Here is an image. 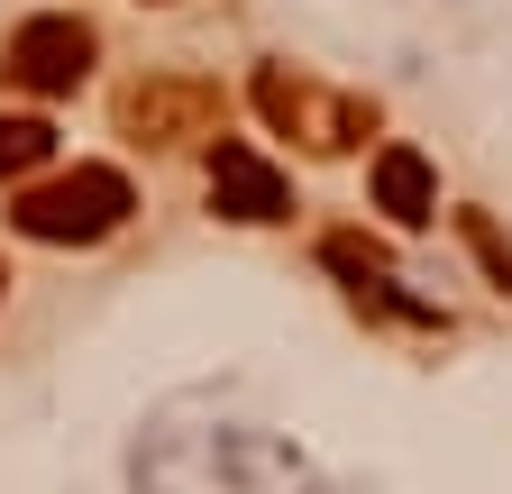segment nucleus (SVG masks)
I'll return each mask as SVG.
<instances>
[{"mask_svg":"<svg viewBox=\"0 0 512 494\" xmlns=\"http://www.w3.org/2000/svg\"><path fill=\"white\" fill-rule=\"evenodd\" d=\"M46 156H55V129H46V119H28V110H19V119H0V183L37 174Z\"/></svg>","mask_w":512,"mask_h":494,"instance_id":"7","label":"nucleus"},{"mask_svg":"<svg viewBox=\"0 0 512 494\" xmlns=\"http://www.w3.org/2000/svg\"><path fill=\"white\" fill-rule=\"evenodd\" d=\"M256 110H266L284 138L320 147V156H339V147L375 138V101H339V92H311V83H302V74H284V65H266V74H256Z\"/></svg>","mask_w":512,"mask_h":494,"instance_id":"4","label":"nucleus"},{"mask_svg":"<svg viewBox=\"0 0 512 494\" xmlns=\"http://www.w3.org/2000/svg\"><path fill=\"white\" fill-rule=\"evenodd\" d=\"M220 119H229V101L211 74H147L119 92V129L138 147H202V138L220 147Z\"/></svg>","mask_w":512,"mask_h":494,"instance_id":"2","label":"nucleus"},{"mask_svg":"<svg viewBox=\"0 0 512 494\" xmlns=\"http://www.w3.org/2000/svg\"><path fill=\"white\" fill-rule=\"evenodd\" d=\"M366 183H375V211L394 220V229H430V220H439V174H430L421 147H403V138L375 147V174H366Z\"/></svg>","mask_w":512,"mask_h":494,"instance_id":"6","label":"nucleus"},{"mask_svg":"<svg viewBox=\"0 0 512 494\" xmlns=\"http://www.w3.org/2000/svg\"><path fill=\"white\" fill-rule=\"evenodd\" d=\"M0 293H10V266H0Z\"/></svg>","mask_w":512,"mask_h":494,"instance_id":"9","label":"nucleus"},{"mask_svg":"<svg viewBox=\"0 0 512 494\" xmlns=\"http://www.w3.org/2000/svg\"><path fill=\"white\" fill-rule=\"evenodd\" d=\"M92 55H101V37H92L83 19L46 10V19H19V28H10V46H0V83L55 101V92H74V83L92 74Z\"/></svg>","mask_w":512,"mask_h":494,"instance_id":"3","label":"nucleus"},{"mask_svg":"<svg viewBox=\"0 0 512 494\" xmlns=\"http://www.w3.org/2000/svg\"><path fill=\"white\" fill-rule=\"evenodd\" d=\"M211 211L238 220V229H266V220L293 211V183H284V165H266L247 138H220L211 147Z\"/></svg>","mask_w":512,"mask_h":494,"instance_id":"5","label":"nucleus"},{"mask_svg":"<svg viewBox=\"0 0 512 494\" xmlns=\"http://www.w3.org/2000/svg\"><path fill=\"white\" fill-rule=\"evenodd\" d=\"M128 211H138V183H128L119 165H74L55 183H28L10 229L37 238V247H101L110 229H128Z\"/></svg>","mask_w":512,"mask_h":494,"instance_id":"1","label":"nucleus"},{"mask_svg":"<svg viewBox=\"0 0 512 494\" xmlns=\"http://www.w3.org/2000/svg\"><path fill=\"white\" fill-rule=\"evenodd\" d=\"M458 238L476 247V266L494 275V293H512V238H503V229H494L485 211H458Z\"/></svg>","mask_w":512,"mask_h":494,"instance_id":"8","label":"nucleus"}]
</instances>
